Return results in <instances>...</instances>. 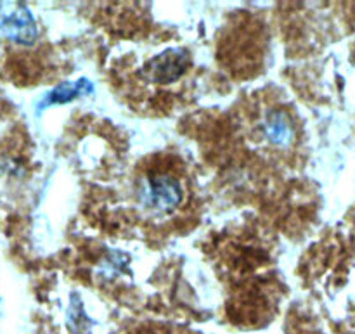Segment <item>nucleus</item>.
<instances>
[{"instance_id":"obj_5","label":"nucleus","mask_w":355,"mask_h":334,"mask_svg":"<svg viewBox=\"0 0 355 334\" xmlns=\"http://www.w3.org/2000/svg\"><path fill=\"white\" fill-rule=\"evenodd\" d=\"M266 134L276 146H286L291 141V128L283 113H272L266 121Z\"/></svg>"},{"instance_id":"obj_1","label":"nucleus","mask_w":355,"mask_h":334,"mask_svg":"<svg viewBox=\"0 0 355 334\" xmlns=\"http://www.w3.org/2000/svg\"><path fill=\"white\" fill-rule=\"evenodd\" d=\"M182 191L179 182L168 175L149 177L141 187V201L146 208L155 211H172L179 206Z\"/></svg>"},{"instance_id":"obj_2","label":"nucleus","mask_w":355,"mask_h":334,"mask_svg":"<svg viewBox=\"0 0 355 334\" xmlns=\"http://www.w3.org/2000/svg\"><path fill=\"white\" fill-rule=\"evenodd\" d=\"M191 64V54L186 49L170 47L151 58L144 66V73L156 83H172L186 73Z\"/></svg>"},{"instance_id":"obj_3","label":"nucleus","mask_w":355,"mask_h":334,"mask_svg":"<svg viewBox=\"0 0 355 334\" xmlns=\"http://www.w3.org/2000/svg\"><path fill=\"white\" fill-rule=\"evenodd\" d=\"M0 31L16 44L30 45L37 38L33 16L23 3H3L0 10Z\"/></svg>"},{"instance_id":"obj_4","label":"nucleus","mask_w":355,"mask_h":334,"mask_svg":"<svg viewBox=\"0 0 355 334\" xmlns=\"http://www.w3.org/2000/svg\"><path fill=\"white\" fill-rule=\"evenodd\" d=\"M94 85L87 78L75 80V82H62L52 90H49L44 96V99L38 104V109H45L51 106H59V104H68L71 100L80 99L83 96L92 94Z\"/></svg>"}]
</instances>
